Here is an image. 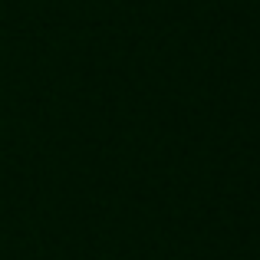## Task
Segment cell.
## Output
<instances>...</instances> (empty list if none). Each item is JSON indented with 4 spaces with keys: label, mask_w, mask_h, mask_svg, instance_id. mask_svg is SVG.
I'll list each match as a JSON object with an SVG mask.
<instances>
[]
</instances>
